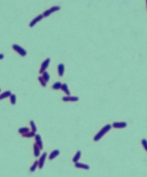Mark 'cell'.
<instances>
[{"label": "cell", "mask_w": 147, "mask_h": 177, "mask_svg": "<svg viewBox=\"0 0 147 177\" xmlns=\"http://www.w3.org/2000/svg\"><path fill=\"white\" fill-rule=\"evenodd\" d=\"M34 155L35 157L39 156L40 155V148L38 147L36 143H35L34 145Z\"/></svg>", "instance_id": "4fadbf2b"}, {"label": "cell", "mask_w": 147, "mask_h": 177, "mask_svg": "<svg viewBox=\"0 0 147 177\" xmlns=\"http://www.w3.org/2000/svg\"><path fill=\"white\" fill-rule=\"evenodd\" d=\"M50 62V58H47L45 61L42 63L41 66V70H40V73H44L45 71V70L47 69L49 66V63Z\"/></svg>", "instance_id": "277c9868"}, {"label": "cell", "mask_w": 147, "mask_h": 177, "mask_svg": "<svg viewBox=\"0 0 147 177\" xmlns=\"http://www.w3.org/2000/svg\"><path fill=\"white\" fill-rule=\"evenodd\" d=\"M47 155V152H44L40 157L39 160L38 161V165H39V169H41L42 167H43Z\"/></svg>", "instance_id": "3957f363"}, {"label": "cell", "mask_w": 147, "mask_h": 177, "mask_svg": "<svg viewBox=\"0 0 147 177\" xmlns=\"http://www.w3.org/2000/svg\"><path fill=\"white\" fill-rule=\"evenodd\" d=\"M58 72L60 76H62L64 72V65L63 64H60L58 66Z\"/></svg>", "instance_id": "5bb4252c"}, {"label": "cell", "mask_w": 147, "mask_h": 177, "mask_svg": "<svg viewBox=\"0 0 147 177\" xmlns=\"http://www.w3.org/2000/svg\"><path fill=\"white\" fill-rule=\"evenodd\" d=\"M127 124L125 122H114L113 124V126L116 128H122L126 126Z\"/></svg>", "instance_id": "52a82bcc"}, {"label": "cell", "mask_w": 147, "mask_h": 177, "mask_svg": "<svg viewBox=\"0 0 147 177\" xmlns=\"http://www.w3.org/2000/svg\"><path fill=\"white\" fill-rule=\"evenodd\" d=\"M111 128V125L110 124H107L105 127H104L100 132L96 135L94 137V141H98L104 135H105L108 131H109Z\"/></svg>", "instance_id": "6da1fadb"}, {"label": "cell", "mask_w": 147, "mask_h": 177, "mask_svg": "<svg viewBox=\"0 0 147 177\" xmlns=\"http://www.w3.org/2000/svg\"><path fill=\"white\" fill-rule=\"evenodd\" d=\"M61 88V89L63 91H64L66 93V94H67V95L70 94V92L68 90V86L67 85V84L66 83L63 84L62 85Z\"/></svg>", "instance_id": "9a60e30c"}, {"label": "cell", "mask_w": 147, "mask_h": 177, "mask_svg": "<svg viewBox=\"0 0 147 177\" xmlns=\"http://www.w3.org/2000/svg\"><path fill=\"white\" fill-rule=\"evenodd\" d=\"M30 124L31 127V129H32V131L35 133L37 131V128L36 127V126H35L34 121H30Z\"/></svg>", "instance_id": "7402d4cb"}, {"label": "cell", "mask_w": 147, "mask_h": 177, "mask_svg": "<svg viewBox=\"0 0 147 177\" xmlns=\"http://www.w3.org/2000/svg\"><path fill=\"white\" fill-rule=\"evenodd\" d=\"M141 143H142V144H143V145L144 147H145V149L147 150V141H146V140H145V139L142 140Z\"/></svg>", "instance_id": "d4e9b609"}, {"label": "cell", "mask_w": 147, "mask_h": 177, "mask_svg": "<svg viewBox=\"0 0 147 177\" xmlns=\"http://www.w3.org/2000/svg\"><path fill=\"white\" fill-rule=\"evenodd\" d=\"M43 77H42V78L44 79V80L47 82H48L49 79H50V75L48 73V72H44L43 73Z\"/></svg>", "instance_id": "d6986e66"}, {"label": "cell", "mask_w": 147, "mask_h": 177, "mask_svg": "<svg viewBox=\"0 0 147 177\" xmlns=\"http://www.w3.org/2000/svg\"><path fill=\"white\" fill-rule=\"evenodd\" d=\"M10 101L12 105H15L16 102V96L15 94H11L10 95Z\"/></svg>", "instance_id": "44dd1931"}, {"label": "cell", "mask_w": 147, "mask_h": 177, "mask_svg": "<svg viewBox=\"0 0 147 177\" xmlns=\"http://www.w3.org/2000/svg\"><path fill=\"white\" fill-rule=\"evenodd\" d=\"M75 167H77V168H82L85 170H88L89 169V166L86 164H82V163H79V162H76L75 165Z\"/></svg>", "instance_id": "8fae6325"}, {"label": "cell", "mask_w": 147, "mask_h": 177, "mask_svg": "<svg viewBox=\"0 0 147 177\" xmlns=\"http://www.w3.org/2000/svg\"><path fill=\"white\" fill-rule=\"evenodd\" d=\"M11 95V92L10 91L8 90V91L4 92L2 93L1 94H0V100H2L5 98H7V97L9 96H10Z\"/></svg>", "instance_id": "7c38bea8"}, {"label": "cell", "mask_w": 147, "mask_h": 177, "mask_svg": "<svg viewBox=\"0 0 147 177\" xmlns=\"http://www.w3.org/2000/svg\"><path fill=\"white\" fill-rule=\"evenodd\" d=\"M60 7L59 6H54L53 7H51L49 10H48L46 11L44 13V16L45 17H47L49 15H50L52 13L54 12L55 11H58L60 10Z\"/></svg>", "instance_id": "5b68a950"}, {"label": "cell", "mask_w": 147, "mask_h": 177, "mask_svg": "<svg viewBox=\"0 0 147 177\" xmlns=\"http://www.w3.org/2000/svg\"><path fill=\"white\" fill-rule=\"evenodd\" d=\"M29 131V128L28 127H23V128H20L18 130L19 133L21 134L27 133Z\"/></svg>", "instance_id": "ac0fdd59"}, {"label": "cell", "mask_w": 147, "mask_h": 177, "mask_svg": "<svg viewBox=\"0 0 147 177\" xmlns=\"http://www.w3.org/2000/svg\"><path fill=\"white\" fill-rule=\"evenodd\" d=\"M38 79H39V80L41 82V84L42 86L45 87L46 86V82L44 80V79L42 78V77H41V76L39 77V78H38Z\"/></svg>", "instance_id": "cb8c5ba5"}, {"label": "cell", "mask_w": 147, "mask_h": 177, "mask_svg": "<svg viewBox=\"0 0 147 177\" xmlns=\"http://www.w3.org/2000/svg\"><path fill=\"white\" fill-rule=\"evenodd\" d=\"M0 92H1V89H0Z\"/></svg>", "instance_id": "4316f807"}, {"label": "cell", "mask_w": 147, "mask_h": 177, "mask_svg": "<svg viewBox=\"0 0 147 177\" xmlns=\"http://www.w3.org/2000/svg\"><path fill=\"white\" fill-rule=\"evenodd\" d=\"M35 139L36 142V145L38 146L41 149L43 148V144L41 139V136L39 134H37L35 136Z\"/></svg>", "instance_id": "8992f818"}, {"label": "cell", "mask_w": 147, "mask_h": 177, "mask_svg": "<svg viewBox=\"0 0 147 177\" xmlns=\"http://www.w3.org/2000/svg\"><path fill=\"white\" fill-rule=\"evenodd\" d=\"M62 100L64 101H76L78 100V97L76 96H65L63 97Z\"/></svg>", "instance_id": "9c48e42d"}, {"label": "cell", "mask_w": 147, "mask_h": 177, "mask_svg": "<svg viewBox=\"0 0 147 177\" xmlns=\"http://www.w3.org/2000/svg\"><path fill=\"white\" fill-rule=\"evenodd\" d=\"M61 86H62L61 83L60 82H57L55 83L53 85V88L54 89L58 90L60 89V88L61 87Z\"/></svg>", "instance_id": "ffe728a7"}, {"label": "cell", "mask_w": 147, "mask_h": 177, "mask_svg": "<svg viewBox=\"0 0 147 177\" xmlns=\"http://www.w3.org/2000/svg\"><path fill=\"white\" fill-rule=\"evenodd\" d=\"M42 18H43V16H42V15H39V16H38L37 17H36V18H35V19H34V20H32V21L30 23V24H29V26H30V27H33V26H34L36 24V23L37 22H39V21H40L41 20V19H42Z\"/></svg>", "instance_id": "ba28073f"}, {"label": "cell", "mask_w": 147, "mask_h": 177, "mask_svg": "<svg viewBox=\"0 0 147 177\" xmlns=\"http://www.w3.org/2000/svg\"><path fill=\"white\" fill-rule=\"evenodd\" d=\"M60 153V151L58 149H56L55 150H54L53 151H52L50 155V156H49V159L50 160H52L54 159V158L57 156Z\"/></svg>", "instance_id": "30bf717a"}, {"label": "cell", "mask_w": 147, "mask_h": 177, "mask_svg": "<svg viewBox=\"0 0 147 177\" xmlns=\"http://www.w3.org/2000/svg\"><path fill=\"white\" fill-rule=\"evenodd\" d=\"M38 166V161L37 160H35L34 162V165H33L30 168V170L31 171H35V170H36V167L37 166Z\"/></svg>", "instance_id": "603a6c76"}, {"label": "cell", "mask_w": 147, "mask_h": 177, "mask_svg": "<svg viewBox=\"0 0 147 177\" xmlns=\"http://www.w3.org/2000/svg\"><path fill=\"white\" fill-rule=\"evenodd\" d=\"M80 156H81V152L80 151H78L76 153V155L73 158V161L75 163L77 162L78 160H79Z\"/></svg>", "instance_id": "e0dca14e"}, {"label": "cell", "mask_w": 147, "mask_h": 177, "mask_svg": "<svg viewBox=\"0 0 147 177\" xmlns=\"http://www.w3.org/2000/svg\"><path fill=\"white\" fill-rule=\"evenodd\" d=\"M13 49L22 57L25 56L27 54L26 51L24 49L22 48L21 46L17 44H14L13 45Z\"/></svg>", "instance_id": "7a4b0ae2"}, {"label": "cell", "mask_w": 147, "mask_h": 177, "mask_svg": "<svg viewBox=\"0 0 147 177\" xmlns=\"http://www.w3.org/2000/svg\"><path fill=\"white\" fill-rule=\"evenodd\" d=\"M4 55L2 54H0V60L3 59L4 58Z\"/></svg>", "instance_id": "484cf974"}, {"label": "cell", "mask_w": 147, "mask_h": 177, "mask_svg": "<svg viewBox=\"0 0 147 177\" xmlns=\"http://www.w3.org/2000/svg\"><path fill=\"white\" fill-rule=\"evenodd\" d=\"M22 136L23 137H24L30 138V137H34V136H35V133L34 132H32V131H31V132H28L27 133L22 134Z\"/></svg>", "instance_id": "2e32d148"}]
</instances>
